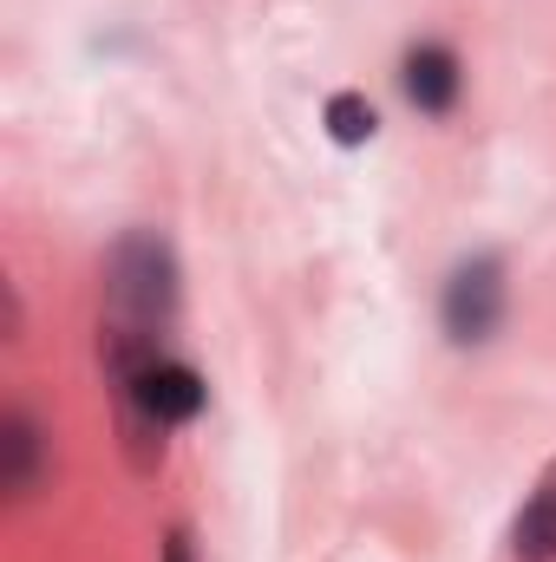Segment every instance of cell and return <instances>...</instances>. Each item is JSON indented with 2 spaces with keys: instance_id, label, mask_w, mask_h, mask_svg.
I'll return each mask as SVG.
<instances>
[{
  "instance_id": "6da1fadb",
  "label": "cell",
  "mask_w": 556,
  "mask_h": 562,
  "mask_svg": "<svg viewBox=\"0 0 556 562\" xmlns=\"http://www.w3.org/2000/svg\"><path fill=\"white\" fill-rule=\"evenodd\" d=\"M177 314V262H170V243L132 229L119 249H112V367H119V386L157 360V340Z\"/></svg>"
},
{
  "instance_id": "7a4b0ae2",
  "label": "cell",
  "mask_w": 556,
  "mask_h": 562,
  "mask_svg": "<svg viewBox=\"0 0 556 562\" xmlns=\"http://www.w3.org/2000/svg\"><path fill=\"white\" fill-rule=\"evenodd\" d=\"M438 314H445V334H452L458 347L491 340V334H498V321H504V262H498V256L458 262V269H452V281H445Z\"/></svg>"
},
{
  "instance_id": "3957f363",
  "label": "cell",
  "mask_w": 556,
  "mask_h": 562,
  "mask_svg": "<svg viewBox=\"0 0 556 562\" xmlns=\"http://www.w3.org/2000/svg\"><path fill=\"white\" fill-rule=\"evenodd\" d=\"M400 86H407L413 112L445 119V112L458 105V92H465V66H458V53H452V46L425 40V46H413V53L400 59Z\"/></svg>"
},
{
  "instance_id": "277c9868",
  "label": "cell",
  "mask_w": 556,
  "mask_h": 562,
  "mask_svg": "<svg viewBox=\"0 0 556 562\" xmlns=\"http://www.w3.org/2000/svg\"><path fill=\"white\" fill-rule=\"evenodd\" d=\"M7 491L13 497H33L40 491V425L26 413L7 419Z\"/></svg>"
},
{
  "instance_id": "5b68a950",
  "label": "cell",
  "mask_w": 556,
  "mask_h": 562,
  "mask_svg": "<svg viewBox=\"0 0 556 562\" xmlns=\"http://www.w3.org/2000/svg\"><path fill=\"white\" fill-rule=\"evenodd\" d=\"M518 557L524 562H556V484L531 497V510L518 517Z\"/></svg>"
},
{
  "instance_id": "8992f818",
  "label": "cell",
  "mask_w": 556,
  "mask_h": 562,
  "mask_svg": "<svg viewBox=\"0 0 556 562\" xmlns=\"http://www.w3.org/2000/svg\"><path fill=\"white\" fill-rule=\"evenodd\" d=\"M321 119H327V138L334 144H367L374 132H380V119H374V105H367L360 92H334Z\"/></svg>"
},
{
  "instance_id": "52a82bcc",
  "label": "cell",
  "mask_w": 556,
  "mask_h": 562,
  "mask_svg": "<svg viewBox=\"0 0 556 562\" xmlns=\"http://www.w3.org/2000/svg\"><path fill=\"white\" fill-rule=\"evenodd\" d=\"M164 562H197V550H190V537H184V530H170V537H164Z\"/></svg>"
}]
</instances>
